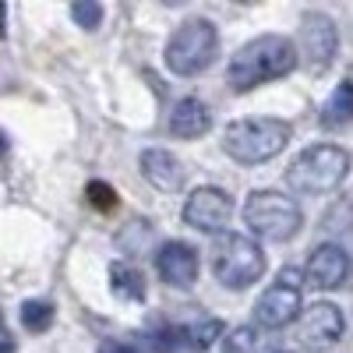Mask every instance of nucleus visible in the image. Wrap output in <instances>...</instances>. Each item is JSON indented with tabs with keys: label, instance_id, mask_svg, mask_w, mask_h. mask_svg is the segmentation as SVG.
I'll list each match as a JSON object with an SVG mask.
<instances>
[{
	"label": "nucleus",
	"instance_id": "1",
	"mask_svg": "<svg viewBox=\"0 0 353 353\" xmlns=\"http://www.w3.org/2000/svg\"><path fill=\"white\" fill-rule=\"evenodd\" d=\"M297 46L286 36H258L251 43H244L233 61L226 68V78L237 92H251V88L265 85V81H279L297 68Z\"/></svg>",
	"mask_w": 353,
	"mask_h": 353
},
{
	"label": "nucleus",
	"instance_id": "2",
	"mask_svg": "<svg viewBox=\"0 0 353 353\" xmlns=\"http://www.w3.org/2000/svg\"><path fill=\"white\" fill-rule=\"evenodd\" d=\"M293 138V128L279 117H244V121L226 124L223 152L244 166H258L276 159Z\"/></svg>",
	"mask_w": 353,
	"mask_h": 353
},
{
	"label": "nucleus",
	"instance_id": "3",
	"mask_svg": "<svg viewBox=\"0 0 353 353\" xmlns=\"http://www.w3.org/2000/svg\"><path fill=\"white\" fill-rule=\"evenodd\" d=\"M244 223L254 237L261 241H293L304 226V212L301 205L286 198L283 191H272V188H261V191H251L248 201H244Z\"/></svg>",
	"mask_w": 353,
	"mask_h": 353
},
{
	"label": "nucleus",
	"instance_id": "4",
	"mask_svg": "<svg viewBox=\"0 0 353 353\" xmlns=\"http://www.w3.org/2000/svg\"><path fill=\"white\" fill-rule=\"evenodd\" d=\"M350 173V152L339 145H311L286 170V184L297 194H329Z\"/></svg>",
	"mask_w": 353,
	"mask_h": 353
},
{
	"label": "nucleus",
	"instance_id": "5",
	"mask_svg": "<svg viewBox=\"0 0 353 353\" xmlns=\"http://www.w3.org/2000/svg\"><path fill=\"white\" fill-rule=\"evenodd\" d=\"M219 53V28L209 18H188L166 43V68L181 78L212 68Z\"/></svg>",
	"mask_w": 353,
	"mask_h": 353
},
{
	"label": "nucleus",
	"instance_id": "6",
	"mask_svg": "<svg viewBox=\"0 0 353 353\" xmlns=\"http://www.w3.org/2000/svg\"><path fill=\"white\" fill-rule=\"evenodd\" d=\"M212 272L230 290H248L265 276V251L244 233H223L212 244Z\"/></svg>",
	"mask_w": 353,
	"mask_h": 353
},
{
	"label": "nucleus",
	"instance_id": "7",
	"mask_svg": "<svg viewBox=\"0 0 353 353\" xmlns=\"http://www.w3.org/2000/svg\"><path fill=\"white\" fill-rule=\"evenodd\" d=\"M297 314H301V276L286 269L254 301V325L265 332H276V329H286L290 321H297Z\"/></svg>",
	"mask_w": 353,
	"mask_h": 353
},
{
	"label": "nucleus",
	"instance_id": "8",
	"mask_svg": "<svg viewBox=\"0 0 353 353\" xmlns=\"http://www.w3.org/2000/svg\"><path fill=\"white\" fill-rule=\"evenodd\" d=\"M339 50V32H336V21L321 11H311L301 18V50H297V61H304L307 71L321 74L332 57Z\"/></svg>",
	"mask_w": 353,
	"mask_h": 353
},
{
	"label": "nucleus",
	"instance_id": "9",
	"mask_svg": "<svg viewBox=\"0 0 353 353\" xmlns=\"http://www.w3.org/2000/svg\"><path fill=\"white\" fill-rule=\"evenodd\" d=\"M343 329H346V318L329 301L301 307V314H297V343L304 350H329V346H336Z\"/></svg>",
	"mask_w": 353,
	"mask_h": 353
},
{
	"label": "nucleus",
	"instance_id": "10",
	"mask_svg": "<svg viewBox=\"0 0 353 353\" xmlns=\"http://www.w3.org/2000/svg\"><path fill=\"white\" fill-rule=\"evenodd\" d=\"M181 216L188 226H194L201 233H219V230H226V223L233 216V198L219 188H198L188 194Z\"/></svg>",
	"mask_w": 353,
	"mask_h": 353
},
{
	"label": "nucleus",
	"instance_id": "11",
	"mask_svg": "<svg viewBox=\"0 0 353 353\" xmlns=\"http://www.w3.org/2000/svg\"><path fill=\"white\" fill-rule=\"evenodd\" d=\"M156 269H159V279L173 290H191L198 283V251L184 241H166L156 254Z\"/></svg>",
	"mask_w": 353,
	"mask_h": 353
},
{
	"label": "nucleus",
	"instance_id": "12",
	"mask_svg": "<svg viewBox=\"0 0 353 353\" xmlns=\"http://www.w3.org/2000/svg\"><path fill=\"white\" fill-rule=\"evenodd\" d=\"M346 272H350V254L339 244H318L311 251V258H307V269H304V276H307V283L314 290H336V286H343Z\"/></svg>",
	"mask_w": 353,
	"mask_h": 353
},
{
	"label": "nucleus",
	"instance_id": "13",
	"mask_svg": "<svg viewBox=\"0 0 353 353\" xmlns=\"http://www.w3.org/2000/svg\"><path fill=\"white\" fill-rule=\"evenodd\" d=\"M141 173H145V181H149L156 191L163 194H173V191H181L184 188V163L176 159L170 149H145L141 152Z\"/></svg>",
	"mask_w": 353,
	"mask_h": 353
},
{
	"label": "nucleus",
	"instance_id": "14",
	"mask_svg": "<svg viewBox=\"0 0 353 353\" xmlns=\"http://www.w3.org/2000/svg\"><path fill=\"white\" fill-rule=\"evenodd\" d=\"M212 128V110L198 96H184L170 110V134L173 138H201Z\"/></svg>",
	"mask_w": 353,
	"mask_h": 353
},
{
	"label": "nucleus",
	"instance_id": "15",
	"mask_svg": "<svg viewBox=\"0 0 353 353\" xmlns=\"http://www.w3.org/2000/svg\"><path fill=\"white\" fill-rule=\"evenodd\" d=\"M223 353H283V346L258 325H237L233 332H226Z\"/></svg>",
	"mask_w": 353,
	"mask_h": 353
},
{
	"label": "nucleus",
	"instance_id": "16",
	"mask_svg": "<svg viewBox=\"0 0 353 353\" xmlns=\"http://www.w3.org/2000/svg\"><path fill=\"white\" fill-rule=\"evenodd\" d=\"M110 290L121 301L141 304L145 301V276H141V269H134L131 261H113L110 265Z\"/></svg>",
	"mask_w": 353,
	"mask_h": 353
},
{
	"label": "nucleus",
	"instance_id": "17",
	"mask_svg": "<svg viewBox=\"0 0 353 353\" xmlns=\"http://www.w3.org/2000/svg\"><path fill=\"white\" fill-rule=\"evenodd\" d=\"M223 332H226V325L219 318H198V321H188V325L173 329V336L191 350H209L216 339H223Z\"/></svg>",
	"mask_w": 353,
	"mask_h": 353
},
{
	"label": "nucleus",
	"instance_id": "18",
	"mask_svg": "<svg viewBox=\"0 0 353 353\" xmlns=\"http://www.w3.org/2000/svg\"><path fill=\"white\" fill-rule=\"evenodd\" d=\"M353 121V81H339L332 96L321 106V124L325 128H346Z\"/></svg>",
	"mask_w": 353,
	"mask_h": 353
},
{
	"label": "nucleus",
	"instance_id": "19",
	"mask_svg": "<svg viewBox=\"0 0 353 353\" xmlns=\"http://www.w3.org/2000/svg\"><path fill=\"white\" fill-rule=\"evenodd\" d=\"M53 318H57V307H53L50 301H25V304H21V325L32 332V336L50 332Z\"/></svg>",
	"mask_w": 353,
	"mask_h": 353
},
{
	"label": "nucleus",
	"instance_id": "20",
	"mask_svg": "<svg viewBox=\"0 0 353 353\" xmlns=\"http://www.w3.org/2000/svg\"><path fill=\"white\" fill-rule=\"evenodd\" d=\"M71 18H74L78 28L96 32V28L103 25V4H96V0H78V4H71Z\"/></svg>",
	"mask_w": 353,
	"mask_h": 353
},
{
	"label": "nucleus",
	"instance_id": "21",
	"mask_svg": "<svg viewBox=\"0 0 353 353\" xmlns=\"http://www.w3.org/2000/svg\"><path fill=\"white\" fill-rule=\"evenodd\" d=\"M85 198H88V205H92V209H99V212H113L117 209V191L110 188V184H103V181H92L85 188Z\"/></svg>",
	"mask_w": 353,
	"mask_h": 353
},
{
	"label": "nucleus",
	"instance_id": "22",
	"mask_svg": "<svg viewBox=\"0 0 353 353\" xmlns=\"http://www.w3.org/2000/svg\"><path fill=\"white\" fill-rule=\"evenodd\" d=\"M96 353H138L131 343H121V339H103Z\"/></svg>",
	"mask_w": 353,
	"mask_h": 353
},
{
	"label": "nucleus",
	"instance_id": "23",
	"mask_svg": "<svg viewBox=\"0 0 353 353\" xmlns=\"http://www.w3.org/2000/svg\"><path fill=\"white\" fill-rule=\"evenodd\" d=\"M0 353H18V346H14L11 336H0Z\"/></svg>",
	"mask_w": 353,
	"mask_h": 353
},
{
	"label": "nucleus",
	"instance_id": "24",
	"mask_svg": "<svg viewBox=\"0 0 353 353\" xmlns=\"http://www.w3.org/2000/svg\"><path fill=\"white\" fill-rule=\"evenodd\" d=\"M4 156H8V134L0 131V159H4Z\"/></svg>",
	"mask_w": 353,
	"mask_h": 353
},
{
	"label": "nucleus",
	"instance_id": "25",
	"mask_svg": "<svg viewBox=\"0 0 353 353\" xmlns=\"http://www.w3.org/2000/svg\"><path fill=\"white\" fill-rule=\"evenodd\" d=\"M4 14H8V8L0 4V36H4Z\"/></svg>",
	"mask_w": 353,
	"mask_h": 353
},
{
	"label": "nucleus",
	"instance_id": "26",
	"mask_svg": "<svg viewBox=\"0 0 353 353\" xmlns=\"http://www.w3.org/2000/svg\"><path fill=\"white\" fill-rule=\"evenodd\" d=\"M0 329H4V311H0Z\"/></svg>",
	"mask_w": 353,
	"mask_h": 353
}]
</instances>
